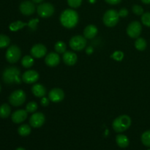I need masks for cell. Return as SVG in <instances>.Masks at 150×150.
<instances>
[{
    "instance_id": "6da1fadb",
    "label": "cell",
    "mask_w": 150,
    "mask_h": 150,
    "mask_svg": "<svg viewBox=\"0 0 150 150\" xmlns=\"http://www.w3.org/2000/svg\"><path fill=\"white\" fill-rule=\"evenodd\" d=\"M60 22L64 27L72 29L79 23V15L77 12L72 9H67L62 13Z\"/></svg>"
},
{
    "instance_id": "7a4b0ae2",
    "label": "cell",
    "mask_w": 150,
    "mask_h": 150,
    "mask_svg": "<svg viewBox=\"0 0 150 150\" xmlns=\"http://www.w3.org/2000/svg\"><path fill=\"white\" fill-rule=\"evenodd\" d=\"M21 71L18 67H7L4 70L2 74V79L4 83L7 84L12 83H21V80L20 79Z\"/></svg>"
},
{
    "instance_id": "3957f363",
    "label": "cell",
    "mask_w": 150,
    "mask_h": 150,
    "mask_svg": "<svg viewBox=\"0 0 150 150\" xmlns=\"http://www.w3.org/2000/svg\"><path fill=\"white\" fill-rule=\"evenodd\" d=\"M131 125V119L127 115H121L114 120L112 127L117 133H122Z\"/></svg>"
},
{
    "instance_id": "277c9868",
    "label": "cell",
    "mask_w": 150,
    "mask_h": 150,
    "mask_svg": "<svg viewBox=\"0 0 150 150\" xmlns=\"http://www.w3.org/2000/svg\"><path fill=\"white\" fill-rule=\"evenodd\" d=\"M119 20H120L119 13L114 9L107 10L103 18L104 24L108 27H113L116 26L118 23Z\"/></svg>"
},
{
    "instance_id": "5b68a950",
    "label": "cell",
    "mask_w": 150,
    "mask_h": 150,
    "mask_svg": "<svg viewBox=\"0 0 150 150\" xmlns=\"http://www.w3.org/2000/svg\"><path fill=\"white\" fill-rule=\"evenodd\" d=\"M26 94L21 89L14 91L9 97V102L13 106H20L26 100Z\"/></svg>"
},
{
    "instance_id": "8992f818",
    "label": "cell",
    "mask_w": 150,
    "mask_h": 150,
    "mask_svg": "<svg viewBox=\"0 0 150 150\" xmlns=\"http://www.w3.org/2000/svg\"><path fill=\"white\" fill-rule=\"evenodd\" d=\"M21 56V51L19 47L16 45H13L9 47L8 49L7 50L5 57L9 63L14 64L20 59Z\"/></svg>"
},
{
    "instance_id": "52a82bcc",
    "label": "cell",
    "mask_w": 150,
    "mask_h": 150,
    "mask_svg": "<svg viewBox=\"0 0 150 150\" xmlns=\"http://www.w3.org/2000/svg\"><path fill=\"white\" fill-rule=\"evenodd\" d=\"M69 45L73 51H80L86 47V38L81 35H76L70 40Z\"/></svg>"
},
{
    "instance_id": "ba28073f",
    "label": "cell",
    "mask_w": 150,
    "mask_h": 150,
    "mask_svg": "<svg viewBox=\"0 0 150 150\" xmlns=\"http://www.w3.org/2000/svg\"><path fill=\"white\" fill-rule=\"evenodd\" d=\"M55 9L54 5L51 3H42L38 5L37 12L41 18H49L54 13Z\"/></svg>"
},
{
    "instance_id": "9c48e42d",
    "label": "cell",
    "mask_w": 150,
    "mask_h": 150,
    "mask_svg": "<svg viewBox=\"0 0 150 150\" xmlns=\"http://www.w3.org/2000/svg\"><path fill=\"white\" fill-rule=\"evenodd\" d=\"M142 26L140 22L133 21L127 26V34L132 38H138L142 33Z\"/></svg>"
},
{
    "instance_id": "30bf717a",
    "label": "cell",
    "mask_w": 150,
    "mask_h": 150,
    "mask_svg": "<svg viewBox=\"0 0 150 150\" xmlns=\"http://www.w3.org/2000/svg\"><path fill=\"white\" fill-rule=\"evenodd\" d=\"M45 121V115L42 113L38 112L35 113V114L31 116L30 119H29V124L32 127L39 128V127H42Z\"/></svg>"
},
{
    "instance_id": "8fae6325",
    "label": "cell",
    "mask_w": 150,
    "mask_h": 150,
    "mask_svg": "<svg viewBox=\"0 0 150 150\" xmlns=\"http://www.w3.org/2000/svg\"><path fill=\"white\" fill-rule=\"evenodd\" d=\"M21 13L24 16H31L35 11V6L33 1H24L21 3L20 7Z\"/></svg>"
},
{
    "instance_id": "7c38bea8",
    "label": "cell",
    "mask_w": 150,
    "mask_h": 150,
    "mask_svg": "<svg viewBox=\"0 0 150 150\" xmlns=\"http://www.w3.org/2000/svg\"><path fill=\"white\" fill-rule=\"evenodd\" d=\"M30 52L32 57L40 59L45 57V56L46 55L47 48L44 45H42V44H36V45L32 46V48H31Z\"/></svg>"
},
{
    "instance_id": "4fadbf2b",
    "label": "cell",
    "mask_w": 150,
    "mask_h": 150,
    "mask_svg": "<svg viewBox=\"0 0 150 150\" xmlns=\"http://www.w3.org/2000/svg\"><path fill=\"white\" fill-rule=\"evenodd\" d=\"M48 98L54 103H59L64 98V91L59 88H54L51 89L48 93Z\"/></svg>"
},
{
    "instance_id": "5bb4252c",
    "label": "cell",
    "mask_w": 150,
    "mask_h": 150,
    "mask_svg": "<svg viewBox=\"0 0 150 150\" xmlns=\"http://www.w3.org/2000/svg\"><path fill=\"white\" fill-rule=\"evenodd\" d=\"M39 73L35 70H29L22 75V81L26 83H33L39 79Z\"/></svg>"
},
{
    "instance_id": "9a60e30c",
    "label": "cell",
    "mask_w": 150,
    "mask_h": 150,
    "mask_svg": "<svg viewBox=\"0 0 150 150\" xmlns=\"http://www.w3.org/2000/svg\"><path fill=\"white\" fill-rule=\"evenodd\" d=\"M45 62L49 67H56L60 62V57L58 53L51 52L46 55L45 58Z\"/></svg>"
},
{
    "instance_id": "2e32d148",
    "label": "cell",
    "mask_w": 150,
    "mask_h": 150,
    "mask_svg": "<svg viewBox=\"0 0 150 150\" xmlns=\"http://www.w3.org/2000/svg\"><path fill=\"white\" fill-rule=\"evenodd\" d=\"M27 114L28 112L26 111V110H18V111H15L12 114V121L14 123H16V124H19V123L23 122L27 118Z\"/></svg>"
},
{
    "instance_id": "e0dca14e",
    "label": "cell",
    "mask_w": 150,
    "mask_h": 150,
    "mask_svg": "<svg viewBox=\"0 0 150 150\" xmlns=\"http://www.w3.org/2000/svg\"><path fill=\"white\" fill-rule=\"evenodd\" d=\"M63 61L67 65H74L77 62V55L72 51H65L63 54Z\"/></svg>"
},
{
    "instance_id": "ac0fdd59",
    "label": "cell",
    "mask_w": 150,
    "mask_h": 150,
    "mask_svg": "<svg viewBox=\"0 0 150 150\" xmlns=\"http://www.w3.org/2000/svg\"><path fill=\"white\" fill-rule=\"evenodd\" d=\"M98 32V29L96 26L95 25H89L86 26V28L83 30V35L84 38L86 39H92L97 35Z\"/></svg>"
},
{
    "instance_id": "d6986e66",
    "label": "cell",
    "mask_w": 150,
    "mask_h": 150,
    "mask_svg": "<svg viewBox=\"0 0 150 150\" xmlns=\"http://www.w3.org/2000/svg\"><path fill=\"white\" fill-rule=\"evenodd\" d=\"M32 92L33 95L38 98H43L46 95V89L40 83L34 85L32 88Z\"/></svg>"
},
{
    "instance_id": "ffe728a7",
    "label": "cell",
    "mask_w": 150,
    "mask_h": 150,
    "mask_svg": "<svg viewBox=\"0 0 150 150\" xmlns=\"http://www.w3.org/2000/svg\"><path fill=\"white\" fill-rule=\"evenodd\" d=\"M116 142H117V145L121 148H126L128 146L129 143V139L125 135L123 134H119L117 135L116 137Z\"/></svg>"
},
{
    "instance_id": "44dd1931",
    "label": "cell",
    "mask_w": 150,
    "mask_h": 150,
    "mask_svg": "<svg viewBox=\"0 0 150 150\" xmlns=\"http://www.w3.org/2000/svg\"><path fill=\"white\" fill-rule=\"evenodd\" d=\"M26 26H29V22L28 23H23V22L21 21H17L13 22L12 23H10L9 28L13 32H16V31L21 29L22 28H23Z\"/></svg>"
},
{
    "instance_id": "7402d4cb",
    "label": "cell",
    "mask_w": 150,
    "mask_h": 150,
    "mask_svg": "<svg viewBox=\"0 0 150 150\" xmlns=\"http://www.w3.org/2000/svg\"><path fill=\"white\" fill-rule=\"evenodd\" d=\"M11 112L10 105L7 103H4L0 106V117L3 119L7 118Z\"/></svg>"
},
{
    "instance_id": "603a6c76",
    "label": "cell",
    "mask_w": 150,
    "mask_h": 150,
    "mask_svg": "<svg viewBox=\"0 0 150 150\" xmlns=\"http://www.w3.org/2000/svg\"><path fill=\"white\" fill-rule=\"evenodd\" d=\"M31 131H32V130H31L30 126L29 125L26 124L21 125L18 127V134L20 136H23V137L29 136L31 133Z\"/></svg>"
},
{
    "instance_id": "cb8c5ba5",
    "label": "cell",
    "mask_w": 150,
    "mask_h": 150,
    "mask_svg": "<svg viewBox=\"0 0 150 150\" xmlns=\"http://www.w3.org/2000/svg\"><path fill=\"white\" fill-rule=\"evenodd\" d=\"M146 41L144 38H138L137 40L135 42V47L137 50L140 51H143L146 48Z\"/></svg>"
},
{
    "instance_id": "d4e9b609",
    "label": "cell",
    "mask_w": 150,
    "mask_h": 150,
    "mask_svg": "<svg viewBox=\"0 0 150 150\" xmlns=\"http://www.w3.org/2000/svg\"><path fill=\"white\" fill-rule=\"evenodd\" d=\"M21 64L25 68H29L34 64V59L31 56H25L21 60Z\"/></svg>"
},
{
    "instance_id": "484cf974",
    "label": "cell",
    "mask_w": 150,
    "mask_h": 150,
    "mask_svg": "<svg viewBox=\"0 0 150 150\" xmlns=\"http://www.w3.org/2000/svg\"><path fill=\"white\" fill-rule=\"evenodd\" d=\"M67 45L62 41H58L54 45V49L59 54H64L66 51Z\"/></svg>"
},
{
    "instance_id": "4316f807",
    "label": "cell",
    "mask_w": 150,
    "mask_h": 150,
    "mask_svg": "<svg viewBox=\"0 0 150 150\" xmlns=\"http://www.w3.org/2000/svg\"><path fill=\"white\" fill-rule=\"evenodd\" d=\"M142 142L144 146L150 147V130L145 131L143 134L142 135Z\"/></svg>"
},
{
    "instance_id": "83f0119b",
    "label": "cell",
    "mask_w": 150,
    "mask_h": 150,
    "mask_svg": "<svg viewBox=\"0 0 150 150\" xmlns=\"http://www.w3.org/2000/svg\"><path fill=\"white\" fill-rule=\"evenodd\" d=\"M10 43V39L8 36L4 35H0V48H6Z\"/></svg>"
},
{
    "instance_id": "f1b7e54d",
    "label": "cell",
    "mask_w": 150,
    "mask_h": 150,
    "mask_svg": "<svg viewBox=\"0 0 150 150\" xmlns=\"http://www.w3.org/2000/svg\"><path fill=\"white\" fill-rule=\"evenodd\" d=\"M38 106L37 103L35 102H30L26 105V110L27 112L29 113H34L35 111H37Z\"/></svg>"
},
{
    "instance_id": "f546056e",
    "label": "cell",
    "mask_w": 150,
    "mask_h": 150,
    "mask_svg": "<svg viewBox=\"0 0 150 150\" xmlns=\"http://www.w3.org/2000/svg\"><path fill=\"white\" fill-rule=\"evenodd\" d=\"M142 21L144 25L150 27V13H144L142 16Z\"/></svg>"
},
{
    "instance_id": "4dcf8cb0",
    "label": "cell",
    "mask_w": 150,
    "mask_h": 150,
    "mask_svg": "<svg viewBox=\"0 0 150 150\" xmlns=\"http://www.w3.org/2000/svg\"><path fill=\"white\" fill-rule=\"evenodd\" d=\"M111 57L116 61H122L124 58V54L120 51H116L113 53Z\"/></svg>"
},
{
    "instance_id": "1f68e13d",
    "label": "cell",
    "mask_w": 150,
    "mask_h": 150,
    "mask_svg": "<svg viewBox=\"0 0 150 150\" xmlns=\"http://www.w3.org/2000/svg\"><path fill=\"white\" fill-rule=\"evenodd\" d=\"M132 10H133V13H135L137 16H142L144 14V9L142 6L138 5V4H135L132 7Z\"/></svg>"
},
{
    "instance_id": "d6a6232c",
    "label": "cell",
    "mask_w": 150,
    "mask_h": 150,
    "mask_svg": "<svg viewBox=\"0 0 150 150\" xmlns=\"http://www.w3.org/2000/svg\"><path fill=\"white\" fill-rule=\"evenodd\" d=\"M67 3L70 7L73 8H77L81 4L82 0H67Z\"/></svg>"
},
{
    "instance_id": "836d02e7",
    "label": "cell",
    "mask_w": 150,
    "mask_h": 150,
    "mask_svg": "<svg viewBox=\"0 0 150 150\" xmlns=\"http://www.w3.org/2000/svg\"><path fill=\"white\" fill-rule=\"evenodd\" d=\"M119 15H120V17L125 18L128 15V10L126 8H122L121 10H120V12H118Z\"/></svg>"
},
{
    "instance_id": "e575fe53",
    "label": "cell",
    "mask_w": 150,
    "mask_h": 150,
    "mask_svg": "<svg viewBox=\"0 0 150 150\" xmlns=\"http://www.w3.org/2000/svg\"><path fill=\"white\" fill-rule=\"evenodd\" d=\"M49 100L50 99L43 97V98H42V99H41L40 100L41 105H42V106H48V104H49Z\"/></svg>"
},
{
    "instance_id": "d590c367",
    "label": "cell",
    "mask_w": 150,
    "mask_h": 150,
    "mask_svg": "<svg viewBox=\"0 0 150 150\" xmlns=\"http://www.w3.org/2000/svg\"><path fill=\"white\" fill-rule=\"evenodd\" d=\"M108 4H111V5H115V4H119L122 1V0H105Z\"/></svg>"
},
{
    "instance_id": "8d00e7d4",
    "label": "cell",
    "mask_w": 150,
    "mask_h": 150,
    "mask_svg": "<svg viewBox=\"0 0 150 150\" xmlns=\"http://www.w3.org/2000/svg\"><path fill=\"white\" fill-rule=\"evenodd\" d=\"M92 52H93V48H92V47L89 46L86 48V54H91Z\"/></svg>"
},
{
    "instance_id": "74e56055",
    "label": "cell",
    "mask_w": 150,
    "mask_h": 150,
    "mask_svg": "<svg viewBox=\"0 0 150 150\" xmlns=\"http://www.w3.org/2000/svg\"><path fill=\"white\" fill-rule=\"evenodd\" d=\"M142 1L143 3H144V4H150V0H142Z\"/></svg>"
},
{
    "instance_id": "f35d334b",
    "label": "cell",
    "mask_w": 150,
    "mask_h": 150,
    "mask_svg": "<svg viewBox=\"0 0 150 150\" xmlns=\"http://www.w3.org/2000/svg\"><path fill=\"white\" fill-rule=\"evenodd\" d=\"M42 1H43V0H32V1H33L34 3H37V4H38V3H41Z\"/></svg>"
},
{
    "instance_id": "ab89813d",
    "label": "cell",
    "mask_w": 150,
    "mask_h": 150,
    "mask_svg": "<svg viewBox=\"0 0 150 150\" xmlns=\"http://www.w3.org/2000/svg\"><path fill=\"white\" fill-rule=\"evenodd\" d=\"M16 150H26V149L23 147H18V148H17Z\"/></svg>"
},
{
    "instance_id": "60d3db41",
    "label": "cell",
    "mask_w": 150,
    "mask_h": 150,
    "mask_svg": "<svg viewBox=\"0 0 150 150\" xmlns=\"http://www.w3.org/2000/svg\"><path fill=\"white\" fill-rule=\"evenodd\" d=\"M0 92H1V85H0Z\"/></svg>"
},
{
    "instance_id": "b9f144b4",
    "label": "cell",
    "mask_w": 150,
    "mask_h": 150,
    "mask_svg": "<svg viewBox=\"0 0 150 150\" xmlns=\"http://www.w3.org/2000/svg\"><path fill=\"white\" fill-rule=\"evenodd\" d=\"M147 150H150V149H147Z\"/></svg>"
}]
</instances>
